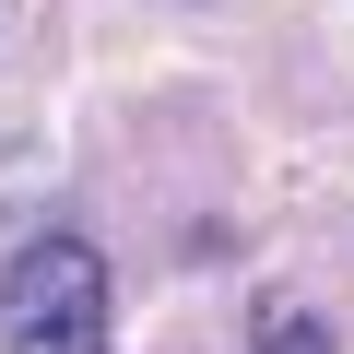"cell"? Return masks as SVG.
I'll return each instance as SVG.
<instances>
[{"label":"cell","mask_w":354,"mask_h":354,"mask_svg":"<svg viewBox=\"0 0 354 354\" xmlns=\"http://www.w3.org/2000/svg\"><path fill=\"white\" fill-rule=\"evenodd\" d=\"M0 330L12 354H106V260L83 236H36L0 272Z\"/></svg>","instance_id":"6da1fadb"},{"label":"cell","mask_w":354,"mask_h":354,"mask_svg":"<svg viewBox=\"0 0 354 354\" xmlns=\"http://www.w3.org/2000/svg\"><path fill=\"white\" fill-rule=\"evenodd\" d=\"M260 354H330V330H319L307 307H283V295H272V307H260Z\"/></svg>","instance_id":"7a4b0ae2"}]
</instances>
